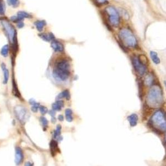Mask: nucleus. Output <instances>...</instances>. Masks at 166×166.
<instances>
[{"label": "nucleus", "instance_id": "nucleus-1", "mask_svg": "<svg viewBox=\"0 0 166 166\" xmlns=\"http://www.w3.org/2000/svg\"><path fill=\"white\" fill-rule=\"evenodd\" d=\"M119 38L124 46L134 48L138 46L137 39L130 29H121L119 32Z\"/></svg>", "mask_w": 166, "mask_h": 166}, {"label": "nucleus", "instance_id": "nucleus-2", "mask_svg": "<svg viewBox=\"0 0 166 166\" xmlns=\"http://www.w3.org/2000/svg\"><path fill=\"white\" fill-rule=\"evenodd\" d=\"M150 125V128H155L157 126L156 129H158L162 131V133L166 131V116L165 113L161 110H158L152 115V118L148 123Z\"/></svg>", "mask_w": 166, "mask_h": 166}, {"label": "nucleus", "instance_id": "nucleus-3", "mask_svg": "<svg viewBox=\"0 0 166 166\" xmlns=\"http://www.w3.org/2000/svg\"><path fill=\"white\" fill-rule=\"evenodd\" d=\"M147 103L153 107H158L163 102V93L158 85H154L149 91Z\"/></svg>", "mask_w": 166, "mask_h": 166}, {"label": "nucleus", "instance_id": "nucleus-4", "mask_svg": "<svg viewBox=\"0 0 166 166\" xmlns=\"http://www.w3.org/2000/svg\"><path fill=\"white\" fill-rule=\"evenodd\" d=\"M105 12L111 25L114 27H118L120 24V16L117 9L113 6H109L105 8Z\"/></svg>", "mask_w": 166, "mask_h": 166}, {"label": "nucleus", "instance_id": "nucleus-5", "mask_svg": "<svg viewBox=\"0 0 166 166\" xmlns=\"http://www.w3.org/2000/svg\"><path fill=\"white\" fill-rule=\"evenodd\" d=\"M1 23L5 29V32L10 42L14 45H16V43L17 42L16 33L14 27L7 20L5 19L1 21Z\"/></svg>", "mask_w": 166, "mask_h": 166}, {"label": "nucleus", "instance_id": "nucleus-6", "mask_svg": "<svg viewBox=\"0 0 166 166\" xmlns=\"http://www.w3.org/2000/svg\"><path fill=\"white\" fill-rule=\"evenodd\" d=\"M132 64L135 71L141 76H143L146 73L147 70L146 65L140 61L137 57H134L132 58Z\"/></svg>", "mask_w": 166, "mask_h": 166}, {"label": "nucleus", "instance_id": "nucleus-7", "mask_svg": "<svg viewBox=\"0 0 166 166\" xmlns=\"http://www.w3.org/2000/svg\"><path fill=\"white\" fill-rule=\"evenodd\" d=\"M53 75L57 80L66 81L70 75V72L69 70H60L55 68L53 71Z\"/></svg>", "mask_w": 166, "mask_h": 166}, {"label": "nucleus", "instance_id": "nucleus-8", "mask_svg": "<svg viewBox=\"0 0 166 166\" xmlns=\"http://www.w3.org/2000/svg\"><path fill=\"white\" fill-rule=\"evenodd\" d=\"M27 110L24 107L17 106L15 108V113L17 118L22 123L25 120L27 117Z\"/></svg>", "mask_w": 166, "mask_h": 166}, {"label": "nucleus", "instance_id": "nucleus-9", "mask_svg": "<svg viewBox=\"0 0 166 166\" xmlns=\"http://www.w3.org/2000/svg\"><path fill=\"white\" fill-rule=\"evenodd\" d=\"M23 159V154L22 149L19 147L16 148L15 153V163L16 165H19Z\"/></svg>", "mask_w": 166, "mask_h": 166}, {"label": "nucleus", "instance_id": "nucleus-10", "mask_svg": "<svg viewBox=\"0 0 166 166\" xmlns=\"http://www.w3.org/2000/svg\"><path fill=\"white\" fill-rule=\"evenodd\" d=\"M55 68L60 70H69L70 68V65L68 61L66 60H62L57 62Z\"/></svg>", "mask_w": 166, "mask_h": 166}, {"label": "nucleus", "instance_id": "nucleus-11", "mask_svg": "<svg viewBox=\"0 0 166 166\" xmlns=\"http://www.w3.org/2000/svg\"><path fill=\"white\" fill-rule=\"evenodd\" d=\"M51 47L56 52H62L64 49L62 44L55 39L53 40L51 43Z\"/></svg>", "mask_w": 166, "mask_h": 166}, {"label": "nucleus", "instance_id": "nucleus-12", "mask_svg": "<svg viewBox=\"0 0 166 166\" xmlns=\"http://www.w3.org/2000/svg\"><path fill=\"white\" fill-rule=\"evenodd\" d=\"M50 151L52 155V156H54L56 155L59 149L58 148V143L55 140H52L50 143Z\"/></svg>", "mask_w": 166, "mask_h": 166}, {"label": "nucleus", "instance_id": "nucleus-13", "mask_svg": "<svg viewBox=\"0 0 166 166\" xmlns=\"http://www.w3.org/2000/svg\"><path fill=\"white\" fill-rule=\"evenodd\" d=\"M40 38H42L44 41L50 42L55 39V36L52 33H42L39 34Z\"/></svg>", "mask_w": 166, "mask_h": 166}, {"label": "nucleus", "instance_id": "nucleus-14", "mask_svg": "<svg viewBox=\"0 0 166 166\" xmlns=\"http://www.w3.org/2000/svg\"><path fill=\"white\" fill-rule=\"evenodd\" d=\"M128 120L129 121L130 125L131 127L135 126L138 124V115L136 114H131L128 117Z\"/></svg>", "mask_w": 166, "mask_h": 166}, {"label": "nucleus", "instance_id": "nucleus-15", "mask_svg": "<svg viewBox=\"0 0 166 166\" xmlns=\"http://www.w3.org/2000/svg\"><path fill=\"white\" fill-rule=\"evenodd\" d=\"M46 24H47V22L44 20H37V21L35 22V23H34V25H35L36 28L40 32L43 31L44 27L46 25Z\"/></svg>", "mask_w": 166, "mask_h": 166}, {"label": "nucleus", "instance_id": "nucleus-16", "mask_svg": "<svg viewBox=\"0 0 166 166\" xmlns=\"http://www.w3.org/2000/svg\"><path fill=\"white\" fill-rule=\"evenodd\" d=\"M1 67H2V69L3 70V72H4V83L7 84V82H8V78H9V71L8 70V69L6 68L5 64H2Z\"/></svg>", "mask_w": 166, "mask_h": 166}, {"label": "nucleus", "instance_id": "nucleus-17", "mask_svg": "<svg viewBox=\"0 0 166 166\" xmlns=\"http://www.w3.org/2000/svg\"><path fill=\"white\" fill-rule=\"evenodd\" d=\"M64 106V103L62 100H57L52 105V108L54 110L60 111Z\"/></svg>", "mask_w": 166, "mask_h": 166}, {"label": "nucleus", "instance_id": "nucleus-18", "mask_svg": "<svg viewBox=\"0 0 166 166\" xmlns=\"http://www.w3.org/2000/svg\"><path fill=\"white\" fill-rule=\"evenodd\" d=\"M64 98H65L68 100H70L71 95H70V92L69 90H64L63 92H62L61 93H60L57 96V100H60V99Z\"/></svg>", "mask_w": 166, "mask_h": 166}, {"label": "nucleus", "instance_id": "nucleus-19", "mask_svg": "<svg viewBox=\"0 0 166 166\" xmlns=\"http://www.w3.org/2000/svg\"><path fill=\"white\" fill-rule=\"evenodd\" d=\"M150 57L152 59V61L155 64L158 65L160 63L161 60L158 57V54L156 52H154V51H151L150 52Z\"/></svg>", "mask_w": 166, "mask_h": 166}, {"label": "nucleus", "instance_id": "nucleus-20", "mask_svg": "<svg viewBox=\"0 0 166 166\" xmlns=\"http://www.w3.org/2000/svg\"><path fill=\"white\" fill-rule=\"evenodd\" d=\"M17 16H18L23 19L24 18H31L32 17V16L30 14L24 11H19L17 13Z\"/></svg>", "mask_w": 166, "mask_h": 166}, {"label": "nucleus", "instance_id": "nucleus-21", "mask_svg": "<svg viewBox=\"0 0 166 166\" xmlns=\"http://www.w3.org/2000/svg\"><path fill=\"white\" fill-rule=\"evenodd\" d=\"M9 51V46L8 45H5L1 49V54L4 57H7Z\"/></svg>", "mask_w": 166, "mask_h": 166}, {"label": "nucleus", "instance_id": "nucleus-22", "mask_svg": "<svg viewBox=\"0 0 166 166\" xmlns=\"http://www.w3.org/2000/svg\"><path fill=\"white\" fill-rule=\"evenodd\" d=\"M13 94H14L15 96H16L17 97L20 98V95L19 93V90L18 89L17 85H16L15 81L13 80Z\"/></svg>", "mask_w": 166, "mask_h": 166}, {"label": "nucleus", "instance_id": "nucleus-23", "mask_svg": "<svg viewBox=\"0 0 166 166\" xmlns=\"http://www.w3.org/2000/svg\"><path fill=\"white\" fill-rule=\"evenodd\" d=\"M61 129V126L60 125H57V129L54 131V137L55 138H58L60 135Z\"/></svg>", "mask_w": 166, "mask_h": 166}, {"label": "nucleus", "instance_id": "nucleus-24", "mask_svg": "<svg viewBox=\"0 0 166 166\" xmlns=\"http://www.w3.org/2000/svg\"><path fill=\"white\" fill-rule=\"evenodd\" d=\"M7 4L10 6H11L13 7L18 6L19 4V0H7Z\"/></svg>", "mask_w": 166, "mask_h": 166}, {"label": "nucleus", "instance_id": "nucleus-25", "mask_svg": "<svg viewBox=\"0 0 166 166\" xmlns=\"http://www.w3.org/2000/svg\"><path fill=\"white\" fill-rule=\"evenodd\" d=\"M95 5L97 6H102L108 3V0H92Z\"/></svg>", "mask_w": 166, "mask_h": 166}, {"label": "nucleus", "instance_id": "nucleus-26", "mask_svg": "<svg viewBox=\"0 0 166 166\" xmlns=\"http://www.w3.org/2000/svg\"><path fill=\"white\" fill-rule=\"evenodd\" d=\"M138 88H139V95H140V97H142V93L143 92V82L142 81H139L138 82Z\"/></svg>", "mask_w": 166, "mask_h": 166}, {"label": "nucleus", "instance_id": "nucleus-27", "mask_svg": "<svg viewBox=\"0 0 166 166\" xmlns=\"http://www.w3.org/2000/svg\"><path fill=\"white\" fill-rule=\"evenodd\" d=\"M33 106L31 108V110L32 111L34 112V113H37L38 112V110L39 108L40 107V104L38 103H35L34 105H32Z\"/></svg>", "mask_w": 166, "mask_h": 166}, {"label": "nucleus", "instance_id": "nucleus-28", "mask_svg": "<svg viewBox=\"0 0 166 166\" xmlns=\"http://www.w3.org/2000/svg\"><path fill=\"white\" fill-rule=\"evenodd\" d=\"M39 109H40V112L41 113V114L42 115H45L47 114L48 112V109L47 107H45V106L43 105H40L39 107Z\"/></svg>", "mask_w": 166, "mask_h": 166}, {"label": "nucleus", "instance_id": "nucleus-29", "mask_svg": "<svg viewBox=\"0 0 166 166\" xmlns=\"http://www.w3.org/2000/svg\"><path fill=\"white\" fill-rule=\"evenodd\" d=\"M40 120L41 123H42V125H43L44 127L47 126V124H48L49 122H48V120H47L45 117H41L40 118Z\"/></svg>", "mask_w": 166, "mask_h": 166}, {"label": "nucleus", "instance_id": "nucleus-30", "mask_svg": "<svg viewBox=\"0 0 166 166\" xmlns=\"http://www.w3.org/2000/svg\"><path fill=\"white\" fill-rule=\"evenodd\" d=\"M11 20L14 23H18L19 22L22 21L23 19L20 18L18 16H13V17H11Z\"/></svg>", "mask_w": 166, "mask_h": 166}, {"label": "nucleus", "instance_id": "nucleus-31", "mask_svg": "<svg viewBox=\"0 0 166 166\" xmlns=\"http://www.w3.org/2000/svg\"><path fill=\"white\" fill-rule=\"evenodd\" d=\"M5 12V7L4 3L0 0V14H3Z\"/></svg>", "mask_w": 166, "mask_h": 166}, {"label": "nucleus", "instance_id": "nucleus-32", "mask_svg": "<svg viewBox=\"0 0 166 166\" xmlns=\"http://www.w3.org/2000/svg\"><path fill=\"white\" fill-rule=\"evenodd\" d=\"M66 120L68 122L71 123L73 120V117H72V115H67V116H66Z\"/></svg>", "mask_w": 166, "mask_h": 166}, {"label": "nucleus", "instance_id": "nucleus-33", "mask_svg": "<svg viewBox=\"0 0 166 166\" xmlns=\"http://www.w3.org/2000/svg\"><path fill=\"white\" fill-rule=\"evenodd\" d=\"M72 114V110L71 109H66L65 110V115H71Z\"/></svg>", "mask_w": 166, "mask_h": 166}, {"label": "nucleus", "instance_id": "nucleus-34", "mask_svg": "<svg viewBox=\"0 0 166 166\" xmlns=\"http://www.w3.org/2000/svg\"><path fill=\"white\" fill-rule=\"evenodd\" d=\"M49 114H50L52 117H55V114H56V112L54 110H50L49 111Z\"/></svg>", "mask_w": 166, "mask_h": 166}, {"label": "nucleus", "instance_id": "nucleus-35", "mask_svg": "<svg viewBox=\"0 0 166 166\" xmlns=\"http://www.w3.org/2000/svg\"><path fill=\"white\" fill-rule=\"evenodd\" d=\"M24 24L23 22H22V21L19 22H18V24H17V27H18L19 28H23L24 27Z\"/></svg>", "mask_w": 166, "mask_h": 166}, {"label": "nucleus", "instance_id": "nucleus-36", "mask_svg": "<svg viewBox=\"0 0 166 166\" xmlns=\"http://www.w3.org/2000/svg\"><path fill=\"white\" fill-rule=\"evenodd\" d=\"M58 119H59V121H64V116H63L62 115H59L58 116Z\"/></svg>", "mask_w": 166, "mask_h": 166}, {"label": "nucleus", "instance_id": "nucleus-37", "mask_svg": "<svg viewBox=\"0 0 166 166\" xmlns=\"http://www.w3.org/2000/svg\"><path fill=\"white\" fill-rule=\"evenodd\" d=\"M29 103L31 105H33L36 103V101L35 100H34L33 99H31V100H29Z\"/></svg>", "mask_w": 166, "mask_h": 166}, {"label": "nucleus", "instance_id": "nucleus-38", "mask_svg": "<svg viewBox=\"0 0 166 166\" xmlns=\"http://www.w3.org/2000/svg\"><path fill=\"white\" fill-rule=\"evenodd\" d=\"M57 120V118H56L55 117H52V123H56Z\"/></svg>", "mask_w": 166, "mask_h": 166}, {"label": "nucleus", "instance_id": "nucleus-39", "mask_svg": "<svg viewBox=\"0 0 166 166\" xmlns=\"http://www.w3.org/2000/svg\"><path fill=\"white\" fill-rule=\"evenodd\" d=\"M33 164H31L30 162H26L25 164V166H33Z\"/></svg>", "mask_w": 166, "mask_h": 166}]
</instances>
